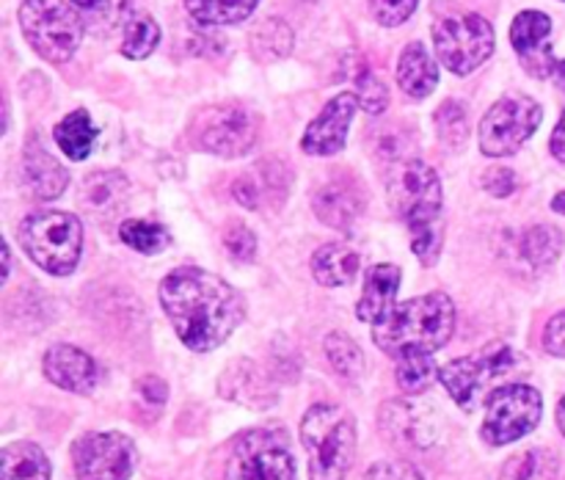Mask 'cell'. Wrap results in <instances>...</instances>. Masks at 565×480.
<instances>
[{
    "label": "cell",
    "mask_w": 565,
    "mask_h": 480,
    "mask_svg": "<svg viewBox=\"0 0 565 480\" xmlns=\"http://www.w3.org/2000/svg\"><path fill=\"white\" fill-rule=\"evenodd\" d=\"M301 441L309 456V480H345L356 452V423L331 403H318L301 419Z\"/></svg>",
    "instance_id": "cell-4"
},
{
    "label": "cell",
    "mask_w": 565,
    "mask_h": 480,
    "mask_svg": "<svg viewBox=\"0 0 565 480\" xmlns=\"http://www.w3.org/2000/svg\"><path fill=\"white\" fill-rule=\"evenodd\" d=\"M232 196H235L237 204L248 210H257L263 204L265 191H263V182H259L257 174H243L232 182Z\"/></svg>",
    "instance_id": "cell-41"
},
{
    "label": "cell",
    "mask_w": 565,
    "mask_h": 480,
    "mask_svg": "<svg viewBox=\"0 0 565 480\" xmlns=\"http://www.w3.org/2000/svg\"><path fill=\"white\" fill-rule=\"evenodd\" d=\"M199 149L221 158H237L257 141V121L243 105H210L193 121Z\"/></svg>",
    "instance_id": "cell-11"
},
{
    "label": "cell",
    "mask_w": 565,
    "mask_h": 480,
    "mask_svg": "<svg viewBox=\"0 0 565 480\" xmlns=\"http://www.w3.org/2000/svg\"><path fill=\"white\" fill-rule=\"evenodd\" d=\"M550 149H552V154H555V158L561 160V163H565V110H563L561 121H557L555 132H552Z\"/></svg>",
    "instance_id": "cell-46"
},
{
    "label": "cell",
    "mask_w": 565,
    "mask_h": 480,
    "mask_svg": "<svg viewBox=\"0 0 565 480\" xmlns=\"http://www.w3.org/2000/svg\"><path fill=\"white\" fill-rule=\"evenodd\" d=\"M524 367H527L524 359L508 342H491L469 356L445 364L439 381L463 412H478L497 390L516 384L519 375H524Z\"/></svg>",
    "instance_id": "cell-3"
},
{
    "label": "cell",
    "mask_w": 565,
    "mask_h": 480,
    "mask_svg": "<svg viewBox=\"0 0 565 480\" xmlns=\"http://www.w3.org/2000/svg\"><path fill=\"white\" fill-rule=\"evenodd\" d=\"M436 130H439V138L450 147H461L469 138V114L467 105L458 103V99H445L439 105V110L434 114Z\"/></svg>",
    "instance_id": "cell-37"
},
{
    "label": "cell",
    "mask_w": 565,
    "mask_h": 480,
    "mask_svg": "<svg viewBox=\"0 0 565 480\" xmlns=\"http://www.w3.org/2000/svg\"><path fill=\"white\" fill-rule=\"evenodd\" d=\"M419 0H370V11L386 28L403 25L417 11Z\"/></svg>",
    "instance_id": "cell-40"
},
{
    "label": "cell",
    "mask_w": 565,
    "mask_h": 480,
    "mask_svg": "<svg viewBox=\"0 0 565 480\" xmlns=\"http://www.w3.org/2000/svg\"><path fill=\"white\" fill-rule=\"evenodd\" d=\"M381 428L406 447H428L436 439V414L425 403L392 401L381 408Z\"/></svg>",
    "instance_id": "cell-18"
},
{
    "label": "cell",
    "mask_w": 565,
    "mask_h": 480,
    "mask_svg": "<svg viewBox=\"0 0 565 480\" xmlns=\"http://www.w3.org/2000/svg\"><path fill=\"white\" fill-rule=\"evenodd\" d=\"M441 367L434 362V353H403L397 359V384L406 395H423L439 381Z\"/></svg>",
    "instance_id": "cell-30"
},
{
    "label": "cell",
    "mask_w": 565,
    "mask_h": 480,
    "mask_svg": "<svg viewBox=\"0 0 565 480\" xmlns=\"http://www.w3.org/2000/svg\"><path fill=\"white\" fill-rule=\"evenodd\" d=\"M259 0H185V9L199 25H235L252 17Z\"/></svg>",
    "instance_id": "cell-29"
},
{
    "label": "cell",
    "mask_w": 565,
    "mask_h": 480,
    "mask_svg": "<svg viewBox=\"0 0 565 480\" xmlns=\"http://www.w3.org/2000/svg\"><path fill=\"white\" fill-rule=\"evenodd\" d=\"M401 268L397 265H373L364 274V292L356 303V318L375 326L397 307V290H401Z\"/></svg>",
    "instance_id": "cell-20"
},
{
    "label": "cell",
    "mask_w": 565,
    "mask_h": 480,
    "mask_svg": "<svg viewBox=\"0 0 565 480\" xmlns=\"http://www.w3.org/2000/svg\"><path fill=\"white\" fill-rule=\"evenodd\" d=\"M563 232L552 224L530 226L519 237V254L530 268H546L555 263L563 252Z\"/></svg>",
    "instance_id": "cell-27"
},
{
    "label": "cell",
    "mask_w": 565,
    "mask_h": 480,
    "mask_svg": "<svg viewBox=\"0 0 565 480\" xmlns=\"http://www.w3.org/2000/svg\"><path fill=\"white\" fill-rule=\"evenodd\" d=\"M359 97L356 92H342L309 121L307 132L301 138V149L307 154H318V158H326V154L342 152L348 141V127H351L353 116H356Z\"/></svg>",
    "instance_id": "cell-15"
},
{
    "label": "cell",
    "mask_w": 565,
    "mask_h": 480,
    "mask_svg": "<svg viewBox=\"0 0 565 480\" xmlns=\"http://www.w3.org/2000/svg\"><path fill=\"white\" fill-rule=\"evenodd\" d=\"M22 177H25V185L33 199H42V202L58 199L70 185V174L64 171V166L36 141H28L25 154H22Z\"/></svg>",
    "instance_id": "cell-22"
},
{
    "label": "cell",
    "mask_w": 565,
    "mask_h": 480,
    "mask_svg": "<svg viewBox=\"0 0 565 480\" xmlns=\"http://www.w3.org/2000/svg\"><path fill=\"white\" fill-rule=\"evenodd\" d=\"M364 204H367L364 188L353 177H334V180L323 182L312 199L315 215L334 230H351L362 218Z\"/></svg>",
    "instance_id": "cell-16"
},
{
    "label": "cell",
    "mask_w": 565,
    "mask_h": 480,
    "mask_svg": "<svg viewBox=\"0 0 565 480\" xmlns=\"http://www.w3.org/2000/svg\"><path fill=\"white\" fill-rule=\"evenodd\" d=\"M359 274V254L345 243H326L312 257V276L326 287L351 285Z\"/></svg>",
    "instance_id": "cell-24"
},
{
    "label": "cell",
    "mask_w": 565,
    "mask_h": 480,
    "mask_svg": "<svg viewBox=\"0 0 565 480\" xmlns=\"http://www.w3.org/2000/svg\"><path fill=\"white\" fill-rule=\"evenodd\" d=\"M20 28L31 47L50 64H66L83 39V20L64 0H25Z\"/></svg>",
    "instance_id": "cell-6"
},
{
    "label": "cell",
    "mask_w": 565,
    "mask_h": 480,
    "mask_svg": "<svg viewBox=\"0 0 565 480\" xmlns=\"http://www.w3.org/2000/svg\"><path fill=\"white\" fill-rule=\"evenodd\" d=\"M50 458L33 441H14L0 452V480H50Z\"/></svg>",
    "instance_id": "cell-25"
},
{
    "label": "cell",
    "mask_w": 565,
    "mask_h": 480,
    "mask_svg": "<svg viewBox=\"0 0 565 480\" xmlns=\"http://www.w3.org/2000/svg\"><path fill=\"white\" fill-rule=\"evenodd\" d=\"M557 425H561V430H563V436H565V395H563L561 406H557Z\"/></svg>",
    "instance_id": "cell-50"
},
{
    "label": "cell",
    "mask_w": 565,
    "mask_h": 480,
    "mask_svg": "<svg viewBox=\"0 0 565 480\" xmlns=\"http://www.w3.org/2000/svg\"><path fill=\"white\" fill-rule=\"evenodd\" d=\"M364 480H425V478L406 461H381L367 469Z\"/></svg>",
    "instance_id": "cell-42"
},
{
    "label": "cell",
    "mask_w": 565,
    "mask_h": 480,
    "mask_svg": "<svg viewBox=\"0 0 565 480\" xmlns=\"http://www.w3.org/2000/svg\"><path fill=\"white\" fill-rule=\"evenodd\" d=\"M218 392L232 403L248 408H268L276 403V386L270 375L252 359H235L218 378Z\"/></svg>",
    "instance_id": "cell-17"
},
{
    "label": "cell",
    "mask_w": 565,
    "mask_h": 480,
    "mask_svg": "<svg viewBox=\"0 0 565 480\" xmlns=\"http://www.w3.org/2000/svg\"><path fill=\"white\" fill-rule=\"evenodd\" d=\"M224 248L230 252L232 259H237V263H248V259H254V254H257V237H254V232L248 230L246 224L230 221V224L224 226Z\"/></svg>",
    "instance_id": "cell-39"
},
{
    "label": "cell",
    "mask_w": 565,
    "mask_h": 480,
    "mask_svg": "<svg viewBox=\"0 0 565 480\" xmlns=\"http://www.w3.org/2000/svg\"><path fill=\"white\" fill-rule=\"evenodd\" d=\"M138 450L132 439L116 430L83 434L72 447L77 480H127L136 469Z\"/></svg>",
    "instance_id": "cell-12"
},
{
    "label": "cell",
    "mask_w": 565,
    "mask_h": 480,
    "mask_svg": "<svg viewBox=\"0 0 565 480\" xmlns=\"http://www.w3.org/2000/svg\"><path fill=\"white\" fill-rule=\"evenodd\" d=\"M373 152L375 158H381L384 163H406V160H414V152H417V138L412 136V130H403L397 125H384L373 132Z\"/></svg>",
    "instance_id": "cell-33"
},
{
    "label": "cell",
    "mask_w": 565,
    "mask_h": 480,
    "mask_svg": "<svg viewBox=\"0 0 565 480\" xmlns=\"http://www.w3.org/2000/svg\"><path fill=\"white\" fill-rule=\"evenodd\" d=\"M408 230H412V252L423 259L425 265H434L441 254V215H428V218L408 221Z\"/></svg>",
    "instance_id": "cell-36"
},
{
    "label": "cell",
    "mask_w": 565,
    "mask_h": 480,
    "mask_svg": "<svg viewBox=\"0 0 565 480\" xmlns=\"http://www.w3.org/2000/svg\"><path fill=\"white\" fill-rule=\"evenodd\" d=\"M552 20L544 11H522L511 25V44L516 50L519 61L533 77L555 75L557 61L552 53Z\"/></svg>",
    "instance_id": "cell-14"
},
{
    "label": "cell",
    "mask_w": 565,
    "mask_h": 480,
    "mask_svg": "<svg viewBox=\"0 0 565 480\" xmlns=\"http://www.w3.org/2000/svg\"><path fill=\"white\" fill-rule=\"evenodd\" d=\"M557 474H561L557 458L544 447H533V450L516 452L502 467L500 480H557Z\"/></svg>",
    "instance_id": "cell-31"
},
{
    "label": "cell",
    "mask_w": 565,
    "mask_h": 480,
    "mask_svg": "<svg viewBox=\"0 0 565 480\" xmlns=\"http://www.w3.org/2000/svg\"><path fill=\"white\" fill-rule=\"evenodd\" d=\"M544 110L527 94H505L480 121V149L491 158L513 154L539 130Z\"/></svg>",
    "instance_id": "cell-9"
},
{
    "label": "cell",
    "mask_w": 565,
    "mask_h": 480,
    "mask_svg": "<svg viewBox=\"0 0 565 480\" xmlns=\"http://www.w3.org/2000/svg\"><path fill=\"white\" fill-rule=\"evenodd\" d=\"M552 210H555V213H563L565 215V191L557 193V196L552 199Z\"/></svg>",
    "instance_id": "cell-48"
},
{
    "label": "cell",
    "mask_w": 565,
    "mask_h": 480,
    "mask_svg": "<svg viewBox=\"0 0 565 480\" xmlns=\"http://www.w3.org/2000/svg\"><path fill=\"white\" fill-rule=\"evenodd\" d=\"M323 351H326V359H329L331 370H334L340 378L345 381L362 378L364 373L362 348H359L345 331H331V334H326Z\"/></svg>",
    "instance_id": "cell-32"
},
{
    "label": "cell",
    "mask_w": 565,
    "mask_h": 480,
    "mask_svg": "<svg viewBox=\"0 0 565 480\" xmlns=\"http://www.w3.org/2000/svg\"><path fill=\"white\" fill-rule=\"evenodd\" d=\"M386 193H390L392 210L406 224L428 218V215H441V180L423 160L414 158L397 163L386 180Z\"/></svg>",
    "instance_id": "cell-13"
},
{
    "label": "cell",
    "mask_w": 565,
    "mask_h": 480,
    "mask_svg": "<svg viewBox=\"0 0 565 480\" xmlns=\"http://www.w3.org/2000/svg\"><path fill=\"white\" fill-rule=\"evenodd\" d=\"M397 83L414 99H425L428 94H434L436 83H439V66L430 58L423 42H412L403 47L401 61H397Z\"/></svg>",
    "instance_id": "cell-23"
},
{
    "label": "cell",
    "mask_w": 565,
    "mask_h": 480,
    "mask_svg": "<svg viewBox=\"0 0 565 480\" xmlns=\"http://www.w3.org/2000/svg\"><path fill=\"white\" fill-rule=\"evenodd\" d=\"M72 6H77V9H86V11H99L103 9L108 0H70Z\"/></svg>",
    "instance_id": "cell-47"
},
{
    "label": "cell",
    "mask_w": 565,
    "mask_h": 480,
    "mask_svg": "<svg viewBox=\"0 0 565 480\" xmlns=\"http://www.w3.org/2000/svg\"><path fill=\"white\" fill-rule=\"evenodd\" d=\"M136 390L149 406H160V403H166V397H169V386H166V381L160 378V375H141V378L136 381Z\"/></svg>",
    "instance_id": "cell-45"
},
{
    "label": "cell",
    "mask_w": 565,
    "mask_h": 480,
    "mask_svg": "<svg viewBox=\"0 0 565 480\" xmlns=\"http://www.w3.org/2000/svg\"><path fill=\"white\" fill-rule=\"evenodd\" d=\"M130 180L121 171H94L81 182V207L97 218H110L125 210Z\"/></svg>",
    "instance_id": "cell-21"
},
{
    "label": "cell",
    "mask_w": 565,
    "mask_h": 480,
    "mask_svg": "<svg viewBox=\"0 0 565 480\" xmlns=\"http://www.w3.org/2000/svg\"><path fill=\"white\" fill-rule=\"evenodd\" d=\"M483 188L491 193V196L505 199L516 191V174H513L511 169H500V166H497V169L486 171Z\"/></svg>",
    "instance_id": "cell-43"
},
{
    "label": "cell",
    "mask_w": 565,
    "mask_h": 480,
    "mask_svg": "<svg viewBox=\"0 0 565 480\" xmlns=\"http://www.w3.org/2000/svg\"><path fill=\"white\" fill-rule=\"evenodd\" d=\"M541 395L530 384H508L497 390L486 403V417L480 425V434L489 445L502 447L522 439L535 425L541 423Z\"/></svg>",
    "instance_id": "cell-10"
},
{
    "label": "cell",
    "mask_w": 565,
    "mask_h": 480,
    "mask_svg": "<svg viewBox=\"0 0 565 480\" xmlns=\"http://www.w3.org/2000/svg\"><path fill=\"white\" fill-rule=\"evenodd\" d=\"M20 241L28 257L53 276H66L77 268L83 252V226L75 215L61 210L31 213L20 226Z\"/></svg>",
    "instance_id": "cell-5"
},
{
    "label": "cell",
    "mask_w": 565,
    "mask_h": 480,
    "mask_svg": "<svg viewBox=\"0 0 565 480\" xmlns=\"http://www.w3.org/2000/svg\"><path fill=\"white\" fill-rule=\"evenodd\" d=\"M160 42V25L147 14L127 17L125 25V42H121V55L132 61H141L154 53Z\"/></svg>",
    "instance_id": "cell-34"
},
{
    "label": "cell",
    "mask_w": 565,
    "mask_h": 480,
    "mask_svg": "<svg viewBox=\"0 0 565 480\" xmlns=\"http://www.w3.org/2000/svg\"><path fill=\"white\" fill-rule=\"evenodd\" d=\"M456 329V307L447 292H428L397 303L373 326V342L392 359L403 353H434L450 342Z\"/></svg>",
    "instance_id": "cell-2"
},
{
    "label": "cell",
    "mask_w": 565,
    "mask_h": 480,
    "mask_svg": "<svg viewBox=\"0 0 565 480\" xmlns=\"http://www.w3.org/2000/svg\"><path fill=\"white\" fill-rule=\"evenodd\" d=\"M44 375L55 386L75 395H88L99 381V370L86 351L75 345H53L44 353Z\"/></svg>",
    "instance_id": "cell-19"
},
{
    "label": "cell",
    "mask_w": 565,
    "mask_h": 480,
    "mask_svg": "<svg viewBox=\"0 0 565 480\" xmlns=\"http://www.w3.org/2000/svg\"><path fill=\"white\" fill-rule=\"evenodd\" d=\"M351 77H353V86H356L359 105H362L370 116L381 114V110L386 108V103H390V92H386L384 81H381V77L375 75V72L370 70V64H364V61H359V64L353 66Z\"/></svg>",
    "instance_id": "cell-38"
},
{
    "label": "cell",
    "mask_w": 565,
    "mask_h": 480,
    "mask_svg": "<svg viewBox=\"0 0 565 480\" xmlns=\"http://www.w3.org/2000/svg\"><path fill=\"white\" fill-rule=\"evenodd\" d=\"M555 77H557V83H561V92L565 94V61H557Z\"/></svg>",
    "instance_id": "cell-49"
},
{
    "label": "cell",
    "mask_w": 565,
    "mask_h": 480,
    "mask_svg": "<svg viewBox=\"0 0 565 480\" xmlns=\"http://www.w3.org/2000/svg\"><path fill=\"white\" fill-rule=\"evenodd\" d=\"M436 55L456 75H472L494 53V28L480 14L445 17L434 25Z\"/></svg>",
    "instance_id": "cell-8"
},
{
    "label": "cell",
    "mask_w": 565,
    "mask_h": 480,
    "mask_svg": "<svg viewBox=\"0 0 565 480\" xmlns=\"http://www.w3.org/2000/svg\"><path fill=\"white\" fill-rule=\"evenodd\" d=\"M160 303L177 337L191 351L207 353L224 345L243 323L241 292L221 276L199 268H177L160 281Z\"/></svg>",
    "instance_id": "cell-1"
},
{
    "label": "cell",
    "mask_w": 565,
    "mask_h": 480,
    "mask_svg": "<svg viewBox=\"0 0 565 480\" xmlns=\"http://www.w3.org/2000/svg\"><path fill=\"white\" fill-rule=\"evenodd\" d=\"M94 138H97V130H94L88 110L83 108L72 110L55 125V143L70 160H86L94 147Z\"/></svg>",
    "instance_id": "cell-26"
},
{
    "label": "cell",
    "mask_w": 565,
    "mask_h": 480,
    "mask_svg": "<svg viewBox=\"0 0 565 480\" xmlns=\"http://www.w3.org/2000/svg\"><path fill=\"white\" fill-rule=\"evenodd\" d=\"M544 348L552 353V356H563L565 359V309H563V312H557L555 318L546 323Z\"/></svg>",
    "instance_id": "cell-44"
},
{
    "label": "cell",
    "mask_w": 565,
    "mask_h": 480,
    "mask_svg": "<svg viewBox=\"0 0 565 480\" xmlns=\"http://www.w3.org/2000/svg\"><path fill=\"white\" fill-rule=\"evenodd\" d=\"M224 480H296V461L285 434L254 428L235 441Z\"/></svg>",
    "instance_id": "cell-7"
},
{
    "label": "cell",
    "mask_w": 565,
    "mask_h": 480,
    "mask_svg": "<svg viewBox=\"0 0 565 480\" xmlns=\"http://www.w3.org/2000/svg\"><path fill=\"white\" fill-rule=\"evenodd\" d=\"M292 42V28L287 25L279 17H270V20H263L248 36V44H252V53L257 61H281L290 55Z\"/></svg>",
    "instance_id": "cell-28"
},
{
    "label": "cell",
    "mask_w": 565,
    "mask_h": 480,
    "mask_svg": "<svg viewBox=\"0 0 565 480\" xmlns=\"http://www.w3.org/2000/svg\"><path fill=\"white\" fill-rule=\"evenodd\" d=\"M119 237L127 246L141 254H160L171 243L169 230L163 224H154V221L143 218H127L119 226Z\"/></svg>",
    "instance_id": "cell-35"
}]
</instances>
